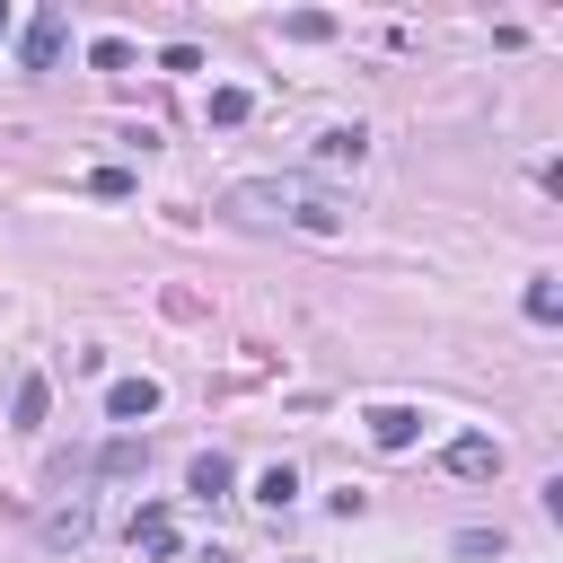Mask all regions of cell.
Returning <instances> with one entry per match:
<instances>
[{"label": "cell", "instance_id": "obj_3", "mask_svg": "<svg viewBox=\"0 0 563 563\" xmlns=\"http://www.w3.org/2000/svg\"><path fill=\"white\" fill-rule=\"evenodd\" d=\"M62 44H70V26L44 9V18H26V44H18V53H26V70H53V62H62Z\"/></svg>", "mask_w": 563, "mask_h": 563}, {"label": "cell", "instance_id": "obj_6", "mask_svg": "<svg viewBox=\"0 0 563 563\" xmlns=\"http://www.w3.org/2000/svg\"><path fill=\"white\" fill-rule=\"evenodd\" d=\"M44 405H53L44 369H26V378H18V396H9V422H18V431H44Z\"/></svg>", "mask_w": 563, "mask_h": 563}, {"label": "cell", "instance_id": "obj_10", "mask_svg": "<svg viewBox=\"0 0 563 563\" xmlns=\"http://www.w3.org/2000/svg\"><path fill=\"white\" fill-rule=\"evenodd\" d=\"M150 466V440H106L97 449V475H141Z\"/></svg>", "mask_w": 563, "mask_h": 563}, {"label": "cell", "instance_id": "obj_19", "mask_svg": "<svg viewBox=\"0 0 563 563\" xmlns=\"http://www.w3.org/2000/svg\"><path fill=\"white\" fill-rule=\"evenodd\" d=\"M0 26H9V0H0Z\"/></svg>", "mask_w": 563, "mask_h": 563}, {"label": "cell", "instance_id": "obj_16", "mask_svg": "<svg viewBox=\"0 0 563 563\" xmlns=\"http://www.w3.org/2000/svg\"><path fill=\"white\" fill-rule=\"evenodd\" d=\"M211 123H246V88H211Z\"/></svg>", "mask_w": 563, "mask_h": 563}, {"label": "cell", "instance_id": "obj_9", "mask_svg": "<svg viewBox=\"0 0 563 563\" xmlns=\"http://www.w3.org/2000/svg\"><path fill=\"white\" fill-rule=\"evenodd\" d=\"M132 545H141V554H176V519H167L158 501H150V510H132Z\"/></svg>", "mask_w": 563, "mask_h": 563}, {"label": "cell", "instance_id": "obj_2", "mask_svg": "<svg viewBox=\"0 0 563 563\" xmlns=\"http://www.w3.org/2000/svg\"><path fill=\"white\" fill-rule=\"evenodd\" d=\"M449 475H466V484H484V475H501V440H484V431H466V440H449Z\"/></svg>", "mask_w": 563, "mask_h": 563}, {"label": "cell", "instance_id": "obj_18", "mask_svg": "<svg viewBox=\"0 0 563 563\" xmlns=\"http://www.w3.org/2000/svg\"><path fill=\"white\" fill-rule=\"evenodd\" d=\"M88 194H106V202H123V194H132V176H123V167H97V176H88Z\"/></svg>", "mask_w": 563, "mask_h": 563}, {"label": "cell", "instance_id": "obj_7", "mask_svg": "<svg viewBox=\"0 0 563 563\" xmlns=\"http://www.w3.org/2000/svg\"><path fill=\"white\" fill-rule=\"evenodd\" d=\"M229 484H238V466H229V457H220V449H202V457H194V466H185V493H202V501H220V493H229Z\"/></svg>", "mask_w": 563, "mask_h": 563}, {"label": "cell", "instance_id": "obj_12", "mask_svg": "<svg viewBox=\"0 0 563 563\" xmlns=\"http://www.w3.org/2000/svg\"><path fill=\"white\" fill-rule=\"evenodd\" d=\"M44 537H53V545H79V537H88V501H70V510H53V519H44Z\"/></svg>", "mask_w": 563, "mask_h": 563}, {"label": "cell", "instance_id": "obj_13", "mask_svg": "<svg viewBox=\"0 0 563 563\" xmlns=\"http://www.w3.org/2000/svg\"><path fill=\"white\" fill-rule=\"evenodd\" d=\"M528 317H537V325H554V317H563V290H554V282H545V273H537V282H528Z\"/></svg>", "mask_w": 563, "mask_h": 563}, {"label": "cell", "instance_id": "obj_14", "mask_svg": "<svg viewBox=\"0 0 563 563\" xmlns=\"http://www.w3.org/2000/svg\"><path fill=\"white\" fill-rule=\"evenodd\" d=\"M290 35H299V44H325V35H334V18H325V9H299V18H290Z\"/></svg>", "mask_w": 563, "mask_h": 563}, {"label": "cell", "instance_id": "obj_8", "mask_svg": "<svg viewBox=\"0 0 563 563\" xmlns=\"http://www.w3.org/2000/svg\"><path fill=\"white\" fill-rule=\"evenodd\" d=\"M361 150H369V132H361V123H334V132H317V158H325V167H361Z\"/></svg>", "mask_w": 563, "mask_h": 563}, {"label": "cell", "instance_id": "obj_15", "mask_svg": "<svg viewBox=\"0 0 563 563\" xmlns=\"http://www.w3.org/2000/svg\"><path fill=\"white\" fill-rule=\"evenodd\" d=\"M88 62H97V70H123V62H132V44H123V35H97V44H88Z\"/></svg>", "mask_w": 563, "mask_h": 563}, {"label": "cell", "instance_id": "obj_11", "mask_svg": "<svg viewBox=\"0 0 563 563\" xmlns=\"http://www.w3.org/2000/svg\"><path fill=\"white\" fill-rule=\"evenodd\" d=\"M290 493H299L290 466H264V475H255V501H264V510H290Z\"/></svg>", "mask_w": 563, "mask_h": 563}, {"label": "cell", "instance_id": "obj_5", "mask_svg": "<svg viewBox=\"0 0 563 563\" xmlns=\"http://www.w3.org/2000/svg\"><path fill=\"white\" fill-rule=\"evenodd\" d=\"M369 440H378V449H413V440H422V413H413V405H378V413H369Z\"/></svg>", "mask_w": 563, "mask_h": 563}, {"label": "cell", "instance_id": "obj_17", "mask_svg": "<svg viewBox=\"0 0 563 563\" xmlns=\"http://www.w3.org/2000/svg\"><path fill=\"white\" fill-rule=\"evenodd\" d=\"M457 554H466V563H484V554H501V528H466V537H457Z\"/></svg>", "mask_w": 563, "mask_h": 563}, {"label": "cell", "instance_id": "obj_1", "mask_svg": "<svg viewBox=\"0 0 563 563\" xmlns=\"http://www.w3.org/2000/svg\"><path fill=\"white\" fill-rule=\"evenodd\" d=\"M220 220L238 229H308V238H343V202L317 176H246L220 194Z\"/></svg>", "mask_w": 563, "mask_h": 563}, {"label": "cell", "instance_id": "obj_4", "mask_svg": "<svg viewBox=\"0 0 563 563\" xmlns=\"http://www.w3.org/2000/svg\"><path fill=\"white\" fill-rule=\"evenodd\" d=\"M106 413H114V422H150V413H158V378H114V387H106Z\"/></svg>", "mask_w": 563, "mask_h": 563}]
</instances>
